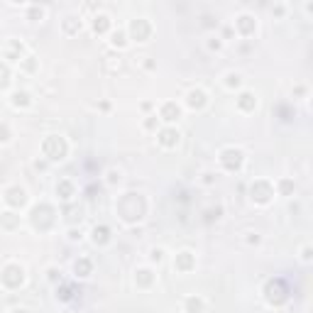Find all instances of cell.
Listing matches in <instances>:
<instances>
[{
	"label": "cell",
	"instance_id": "6da1fadb",
	"mask_svg": "<svg viewBox=\"0 0 313 313\" xmlns=\"http://www.w3.org/2000/svg\"><path fill=\"white\" fill-rule=\"evenodd\" d=\"M164 115H166V120H174V115H179V110H176L174 105H166V110H164Z\"/></svg>",
	"mask_w": 313,
	"mask_h": 313
},
{
	"label": "cell",
	"instance_id": "7a4b0ae2",
	"mask_svg": "<svg viewBox=\"0 0 313 313\" xmlns=\"http://www.w3.org/2000/svg\"><path fill=\"white\" fill-rule=\"evenodd\" d=\"M164 142H174V132H164Z\"/></svg>",
	"mask_w": 313,
	"mask_h": 313
}]
</instances>
